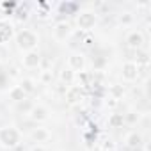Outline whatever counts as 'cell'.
<instances>
[{
    "mask_svg": "<svg viewBox=\"0 0 151 151\" xmlns=\"http://www.w3.org/2000/svg\"><path fill=\"white\" fill-rule=\"evenodd\" d=\"M16 43H18V48L20 50H25V52H32L36 50L37 43H39V37L34 30L30 29H23L16 34Z\"/></svg>",
    "mask_w": 151,
    "mask_h": 151,
    "instance_id": "1",
    "label": "cell"
},
{
    "mask_svg": "<svg viewBox=\"0 0 151 151\" xmlns=\"http://www.w3.org/2000/svg\"><path fill=\"white\" fill-rule=\"evenodd\" d=\"M0 144L6 147H18L20 144V132L13 126L0 128Z\"/></svg>",
    "mask_w": 151,
    "mask_h": 151,
    "instance_id": "2",
    "label": "cell"
},
{
    "mask_svg": "<svg viewBox=\"0 0 151 151\" xmlns=\"http://www.w3.org/2000/svg\"><path fill=\"white\" fill-rule=\"evenodd\" d=\"M96 13H91V11H84V13H80L78 16H77V25H78V29H82V30H89V29H93L94 25H96Z\"/></svg>",
    "mask_w": 151,
    "mask_h": 151,
    "instance_id": "3",
    "label": "cell"
},
{
    "mask_svg": "<svg viewBox=\"0 0 151 151\" xmlns=\"http://www.w3.org/2000/svg\"><path fill=\"white\" fill-rule=\"evenodd\" d=\"M41 60H43V57L39 55V52H37V50H32V52H27V53L23 55L22 64H23V68H27V69H34V68H39V66H41Z\"/></svg>",
    "mask_w": 151,
    "mask_h": 151,
    "instance_id": "4",
    "label": "cell"
},
{
    "mask_svg": "<svg viewBox=\"0 0 151 151\" xmlns=\"http://www.w3.org/2000/svg\"><path fill=\"white\" fill-rule=\"evenodd\" d=\"M84 68H86L84 55H80V53H71L68 57V69H71L73 73L75 71H84Z\"/></svg>",
    "mask_w": 151,
    "mask_h": 151,
    "instance_id": "5",
    "label": "cell"
},
{
    "mask_svg": "<svg viewBox=\"0 0 151 151\" xmlns=\"http://www.w3.org/2000/svg\"><path fill=\"white\" fill-rule=\"evenodd\" d=\"M139 77V66L135 62H126L123 64V78L126 82H133Z\"/></svg>",
    "mask_w": 151,
    "mask_h": 151,
    "instance_id": "6",
    "label": "cell"
},
{
    "mask_svg": "<svg viewBox=\"0 0 151 151\" xmlns=\"http://www.w3.org/2000/svg\"><path fill=\"white\" fill-rule=\"evenodd\" d=\"M82 100V86H71L66 89V101L75 105Z\"/></svg>",
    "mask_w": 151,
    "mask_h": 151,
    "instance_id": "7",
    "label": "cell"
},
{
    "mask_svg": "<svg viewBox=\"0 0 151 151\" xmlns=\"http://www.w3.org/2000/svg\"><path fill=\"white\" fill-rule=\"evenodd\" d=\"M126 43H128L130 48L140 50V46H142V43H144V36H142V32H139V30L130 32V34L126 36Z\"/></svg>",
    "mask_w": 151,
    "mask_h": 151,
    "instance_id": "8",
    "label": "cell"
},
{
    "mask_svg": "<svg viewBox=\"0 0 151 151\" xmlns=\"http://www.w3.org/2000/svg\"><path fill=\"white\" fill-rule=\"evenodd\" d=\"M30 117L36 121V123H43L48 119V109L43 107V105H36L30 109Z\"/></svg>",
    "mask_w": 151,
    "mask_h": 151,
    "instance_id": "9",
    "label": "cell"
},
{
    "mask_svg": "<svg viewBox=\"0 0 151 151\" xmlns=\"http://www.w3.org/2000/svg\"><path fill=\"white\" fill-rule=\"evenodd\" d=\"M69 32H71V29H69V23H68V22H60V23H57L55 29H53V36H55V39H59V41H64V39L69 36Z\"/></svg>",
    "mask_w": 151,
    "mask_h": 151,
    "instance_id": "10",
    "label": "cell"
},
{
    "mask_svg": "<svg viewBox=\"0 0 151 151\" xmlns=\"http://www.w3.org/2000/svg\"><path fill=\"white\" fill-rule=\"evenodd\" d=\"M30 137H32L34 142H45V140L50 139V132H48L46 128H36V130L30 133Z\"/></svg>",
    "mask_w": 151,
    "mask_h": 151,
    "instance_id": "11",
    "label": "cell"
},
{
    "mask_svg": "<svg viewBox=\"0 0 151 151\" xmlns=\"http://www.w3.org/2000/svg\"><path fill=\"white\" fill-rule=\"evenodd\" d=\"M142 144V135L139 132H132L126 135V146L128 147H140Z\"/></svg>",
    "mask_w": 151,
    "mask_h": 151,
    "instance_id": "12",
    "label": "cell"
},
{
    "mask_svg": "<svg viewBox=\"0 0 151 151\" xmlns=\"http://www.w3.org/2000/svg\"><path fill=\"white\" fill-rule=\"evenodd\" d=\"M123 124H124V114H110V117H109L110 128H121Z\"/></svg>",
    "mask_w": 151,
    "mask_h": 151,
    "instance_id": "13",
    "label": "cell"
},
{
    "mask_svg": "<svg viewBox=\"0 0 151 151\" xmlns=\"http://www.w3.org/2000/svg\"><path fill=\"white\" fill-rule=\"evenodd\" d=\"M20 87H22V91H23L25 94H30V93L36 91V82H34L32 78H23V80L20 82Z\"/></svg>",
    "mask_w": 151,
    "mask_h": 151,
    "instance_id": "14",
    "label": "cell"
},
{
    "mask_svg": "<svg viewBox=\"0 0 151 151\" xmlns=\"http://www.w3.org/2000/svg\"><path fill=\"white\" fill-rule=\"evenodd\" d=\"M9 98H11L13 101H23V100L27 98V94L22 91L20 86H16V87H13V89L9 91Z\"/></svg>",
    "mask_w": 151,
    "mask_h": 151,
    "instance_id": "15",
    "label": "cell"
},
{
    "mask_svg": "<svg viewBox=\"0 0 151 151\" xmlns=\"http://www.w3.org/2000/svg\"><path fill=\"white\" fill-rule=\"evenodd\" d=\"M11 36H13V27L7 25V23H2V22H0V43L6 41V39L11 37Z\"/></svg>",
    "mask_w": 151,
    "mask_h": 151,
    "instance_id": "16",
    "label": "cell"
},
{
    "mask_svg": "<svg viewBox=\"0 0 151 151\" xmlns=\"http://www.w3.org/2000/svg\"><path fill=\"white\" fill-rule=\"evenodd\" d=\"M60 82L66 84V86L73 84V82H75V73H73L71 69H62V71H60Z\"/></svg>",
    "mask_w": 151,
    "mask_h": 151,
    "instance_id": "17",
    "label": "cell"
},
{
    "mask_svg": "<svg viewBox=\"0 0 151 151\" xmlns=\"http://www.w3.org/2000/svg\"><path fill=\"white\" fill-rule=\"evenodd\" d=\"M110 94H112V100H119V98H123V94H124L123 86H112V87H110Z\"/></svg>",
    "mask_w": 151,
    "mask_h": 151,
    "instance_id": "18",
    "label": "cell"
},
{
    "mask_svg": "<svg viewBox=\"0 0 151 151\" xmlns=\"http://www.w3.org/2000/svg\"><path fill=\"white\" fill-rule=\"evenodd\" d=\"M135 57H137V62H135L137 66H139V64H147V62H149V57H147V53H146V52L137 50V55H135Z\"/></svg>",
    "mask_w": 151,
    "mask_h": 151,
    "instance_id": "19",
    "label": "cell"
},
{
    "mask_svg": "<svg viewBox=\"0 0 151 151\" xmlns=\"http://www.w3.org/2000/svg\"><path fill=\"white\" fill-rule=\"evenodd\" d=\"M52 78H53L52 69H48V71H41V82H43V84H48V82H52Z\"/></svg>",
    "mask_w": 151,
    "mask_h": 151,
    "instance_id": "20",
    "label": "cell"
},
{
    "mask_svg": "<svg viewBox=\"0 0 151 151\" xmlns=\"http://www.w3.org/2000/svg\"><path fill=\"white\" fill-rule=\"evenodd\" d=\"M132 20H133V16H132L130 13H124L123 16H119V22H121L123 25H128V23H132Z\"/></svg>",
    "mask_w": 151,
    "mask_h": 151,
    "instance_id": "21",
    "label": "cell"
},
{
    "mask_svg": "<svg viewBox=\"0 0 151 151\" xmlns=\"http://www.w3.org/2000/svg\"><path fill=\"white\" fill-rule=\"evenodd\" d=\"M114 147H116V146H114L112 140H105V144H103V151H109V149L114 151Z\"/></svg>",
    "mask_w": 151,
    "mask_h": 151,
    "instance_id": "22",
    "label": "cell"
},
{
    "mask_svg": "<svg viewBox=\"0 0 151 151\" xmlns=\"http://www.w3.org/2000/svg\"><path fill=\"white\" fill-rule=\"evenodd\" d=\"M87 78H89V75H87V73H84V71H80V75H78V82L82 80V84H86V82H87ZM82 84H80V86H82Z\"/></svg>",
    "mask_w": 151,
    "mask_h": 151,
    "instance_id": "23",
    "label": "cell"
},
{
    "mask_svg": "<svg viewBox=\"0 0 151 151\" xmlns=\"http://www.w3.org/2000/svg\"><path fill=\"white\" fill-rule=\"evenodd\" d=\"M135 119H137V116L133 114V112H130L128 116H124V123L128 121V123H135Z\"/></svg>",
    "mask_w": 151,
    "mask_h": 151,
    "instance_id": "24",
    "label": "cell"
},
{
    "mask_svg": "<svg viewBox=\"0 0 151 151\" xmlns=\"http://www.w3.org/2000/svg\"><path fill=\"white\" fill-rule=\"evenodd\" d=\"M30 151H46V147H45V146H41V144H37V146H34Z\"/></svg>",
    "mask_w": 151,
    "mask_h": 151,
    "instance_id": "25",
    "label": "cell"
},
{
    "mask_svg": "<svg viewBox=\"0 0 151 151\" xmlns=\"http://www.w3.org/2000/svg\"><path fill=\"white\" fill-rule=\"evenodd\" d=\"M103 64H105V60H103V59H98V60L94 62V66H96V68H100V66H103Z\"/></svg>",
    "mask_w": 151,
    "mask_h": 151,
    "instance_id": "26",
    "label": "cell"
},
{
    "mask_svg": "<svg viewBox=\"0 0 151 151\" xmlns=\"http://www.w3.org/2000/svg\"><path fill=\"white\" fill-rule=\"evenodd\" d=\"M11 75H13V77H18V75H20V73H18V68H13V69H11Z\"/></svg>",
    "mask_w": 151,
    "mask_h": 151,
    "instance_id": "27",
    "label": "cell"
}]
</instances>
